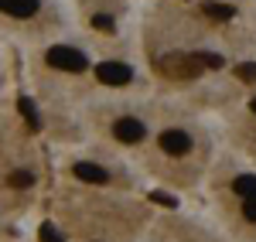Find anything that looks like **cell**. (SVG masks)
<instances>
[{
    "label": "cell",
    "instance_id": "6da1fadb",
    "mask_svg": "<svg viewBox=\"0 0 256 242\" xmlns=\"http://www.w3.org/2000/svg\"><path fill=\"white\" fill-rule=\"evenodd\" d=\"M158 68L164 72V75H171V79H198L202 75V61H198V51L195 55H164V58H158Z\"/></svg>",
    "mask_w": 256,
    "mask_h": 242
},
{
    "label": "cell",
    "instance_id": "7a4b0ae2",
    "mask_svg": "<svg viewBox=\"0 0 256 242\" xmlns=\"http://www.w3.org/2000/svg\"><path fill=\"white\" fill-rule=\"evenodd\" d=\"M48 65L52 68H62V72H86V55L76 51V48H68V44H55V48H48Z\"/></svg>",
    "mask_w": 256,
    "mask_h": 242
},
{
    "label": "cell",
    "instance_id": "3957f363",
    "mask_svg": "<svg viewBox=\"0 0 256 242\" xmlns=\"http://www.w3.org/2000/svg\"><path fill=\"white\" fill-rule=\"evenodd\" d=\"M96 79L102 85H126L134 79V72L126 65H120V61H102V65H96Z\"/></svg>",
    "mask_w": 256,
    "mask_h": 242
},
{
    "label": "cell",
    "instance_id": "277c9868",
    "mask_svg": "<svg viewBox=\"0 0 256 242\" xmlns=\"http://www.w3.org/2000/svg\"><path fill=\"white\" fill-rule=\"evenodd\" d=\"M160 150L171 154V157H181V154L192 150V137H188L184 130H164V133H160Z\"/></svg>",
    "mask_w": 256,
    "mask_h": 242
},
{
    "label": "cell",
    "instance_id": "5b68a950",
    "mask_svg": "<svg viewBox=\"0 0 256 242\" xmlns=\"http://www.w3.org/2000/svg\"><path fill=\"white\" fill-rule=\"evenodd\" d=\"M113 133H116L120 143H140L144 140V123L134 120V116H123V120L113 123Z\"/></svg>",
    "mask_w": 256,
    "mask_h": 242
},
{
    "label": "cell",
    "instance_id": "8992f818",
    "mask_svg": "<svg viewBox=\"0 0 256 242\" xmlns=\"http://www.w3.org/2000/svg\"><path fill=\"white\" fill-rule=\"evenodd\" d=\"M72 174H76L79 181H89V184H106L110 181V171L99 167V164H92V161H79L72 167Z\"/></svg>",
    "mask_w": 256,
    "mask_h": 242
},
{
    "label": "cell",
    "instance_id": "52a82bcc",
    "mask_svg": "<svg viewBox=\"0 0 256 242\" xmlns=\"http://www.w3.org/2000/svg\"><path fill=\"white\" fill-rule=\"evenodd\" d=\"M0 10L10 17H31L38 10V0H0Z\"/></svg>",
    "mask_w": 256,
    "mask_h": 242
},
{
    "label": "cell",
    "instance_id": "ba28073f",
    "mask_svg": "<svg viewBox=\"0 0 256 242\" xmlns=\"http://www.w3.org/2000/svg\"><path fill=\"white\" fill-rule=\"evenodd\" d=\"M232 191L242 195L246 202H253V198H256V178H253V174H239L236 181H232Z\"/></svg>",
    "mask_w": 256,
    "mask_h": 242
},
{
    "label": "cell",
    "instance_id": "9c48e42d",
    "mask_svg": "<svg viewBox=\"0 0 256 242\" xmlns=\"http://www.w3.org/2000/svg\"><path fill=\"white\" fill-rule=\"evenodd\" d=\"M18 109H20V116L28 120V126H31V130H41V116H38L34 102L28 99V96H24V99H18Z\"/></svg>",
    "mask_w": 256,
    "mask_h": 242
},
{
    "label": "cell",
    "instance_id": "30bf717a",
    "mask_svg": "<svg viewBox=\"0 0 256 242\" xmlns=\"http://www.w3.org/2000/svg\"><path fill=\"white\" fill-rule=\"evenodd\" d=\"M202 10H205L208 17H216V20H232L236 17V10H232L229 3H202Z\"/></svg>",
    "mask_w": 256,
    "mask_h": 242
},
{
    "label": "cell",
    "instance_id": "8fae6325",
    "mask_svg": "<svg viewBox=\"0 0 256 242\" xmlns=\"http://www.w3.org/2000/svg\"><path fill=\"white\" fill-rule=\"evenodd\" d=\"M34 184V174L31 171H14L10 174V188H31Z\"/></svg>",
    "mask_w": 256,
    "mask_h": 242
},
{
    "label": "cell",
    "instance_id": "7c38bea8",
    "mask_svg": "<svg viewBox=\"0 0 256 242\" xmlns=\"http://www.w3.org/2000/svg\"><path fill=\"white\" fill-rule=\"evenodd\" d=\"M92 27H96V31H102V34H113V31H116L113 17H106V14H96V17H92Z\"/></svg>",
    "mask_w": 256,
    "mask_h": 242
},
{
    "label": "cell",
    "instance_id": "4fadbf2b",
    "mask_svg": "<svg viewBox=\"0 0 256 242\" xmlns=\"http://www.w3.org/2000/svg\"><path fill=\"white\" fill-rule=\"evenodd\" d=\"M236 79L256 82V65H253V61H242V65H236Z\"/></svg>",
    "mask_w": 256,
    "mask_h": 242
},
{
    "label": "cell",
    "instance_id": "5bb4252c",
    "mask_svg": "<svg viewBox=\"0 0 256 242\" xmlns=\"http://www.w3.org/2000/svg\"><path fill=\"white\" fill-rule=\"evenodd\" d=\"M38 236H41V242H65V239H62V232H58V229H55L52 222H44V225H41V232H38Z\"/></svg>",
    "mask_w": 256,
    "mask_h": 242
},
{
    "label": "cell",
    "instance_id": "9a60e30c",
    "mask_svg": "<svg viewBox=\"0 0 256 242\" xmlns=\"http://www.w3.org/2000/svg\"><path fill=\"white\" fill-rule=\"evenodd\" d=\"M198 61H202L205 68H222V65H226L222 55H212V51H198Z\"/></svg>",
    "mask_w": 256,
    "mask_h": 242
},
{
    "label": "cell",
    "instance_id": "2e32d148",
    "mask_svg": "<svg viewBox=\"0 0 256 242\" xmlns=\"http://www.w3.org/2000/svg\"><path fill=\"white\" fill-rule=\"evenodd\" d=\"M150 202L154 205H164V208H174V198H171V195H164V191H154V195H150Z\"/></svg>",
    "mask_w": 256,
    "mask_h": 242
},
{
    "label": "cell",
    "instance_id": "e0dca14e",
    "mask_svg": "<svg viewBox=\"0 0 256 242\" xmlns=\"http://www.w3.org/2000/svg\"><path fill=\"white\" fill-rule=\"evenodd\" d=\"M242 215H246V222H256V198L242 205Z\"/></svg>",
    "mask_w": 256,
    "mask_h": 242
},
{
    "label": "cell",
    "instance_id": "ac0fdd59",
    "mask_svg": "<svg viewBox=\"0 0 256 242\" xmlns=\"http://www.w3.org/2000/svg\"><path fill=\"white\" fill-rule=\"evenodd\" d=\"M250 109H253V113H256V99H253V102H250Z\"/></svg>",
    "mask_w": 256,
    "mask_h": 242
}]
</instances>
